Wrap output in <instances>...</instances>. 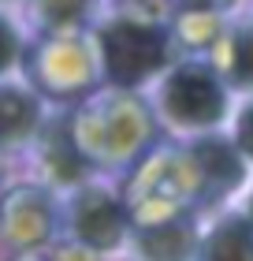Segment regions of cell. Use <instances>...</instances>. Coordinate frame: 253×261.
I'll use <instances>...</instances> for the list:
<instances>
[{
  "mask_svg": "<svg viewBox=\"0 0 253 261\" xmlns=\"http://www.w3.org/2000/svg\"><path fill=\"white\" fill-rule=\"evenodd\" d=\"M86 11V0H34V19H41L49 30L75 27Z\"/></svg>",
  "mask_w": 253,
  "mask_h": 261,
  "instance_id": "obj_13",
  "label": "cell"
},
{
  "mask_svg": "<svg viewBox=\"0 0 253 261\" xmlns=\"http://www.w3.org/2000/svg\"><path fill=\"white\" fill-rule=\"evenodd\" d=\"M186 153H190V161H194V168H198V179H201V209L212 205V201L231 198L249 175L246 153L235 146V138L216 135V130L194 135Z\"/></svg>",
  "mask_w": 253,
  "mask_h": 261,
  "instance_id": "obj_5",
  "label": "cell"
},
{
  "mask_svg": "<svg viewBox=\"0 0 253 261\" xmlns=\"http://www.w3.org/2000/svg\"><path fill=\"white\" fill-rule=\"evenodd\" d=\"M175 11H194V15H223L238 0H172Z\"/></svg>",
  "mask_w": 253,
  "mask_h": 261,
  "instance_id": "obj_16",
  "label": "cell"
},
{
  "mask_svg": "<svg viewBox=\"0 0 253 261\" xmlns=\"http://www.w3.org/2000/svg\"><path fill=\"white\" fill-rule=\"evenodd\" d=\"M198 257H249L253 261V220L242 213H223L198 239Z\"/></svg>",
  "mask_w": 253,
  "mask_h": 261,
  "instance_id": "obj_12",
  "label": "cell"
},
{
  "mask_svg": "<svg viewBox=\"0 0 253 261\" xmlns=\"http://www.w3.org/2000/svg\"><path fill=\"white\" fill-rule=\"evenodd\" d=\"M209 53H212V67L223 75L227 86L253 93V19L220 30Z\"/></svg>",
  "mask_w": 253,
  "mask_h": 261,
  "instance_id": "obj_7",
  "label": "cell"
},
{
  "mask_svg": "<svg viewBox=\"0 0 253 261\" xmlns=\"http://www.w3.org/2000/svg\"><path fill=\"white\" fill-rule=\"evenodd\" d=\"M4 239L15 246H38L52 231V198L41 187H15L0 209Z\"/></svg>",
  "mask_w": 253,
  "mask_h": 261,
  "instance_id": "obj_6",
  "label": "cell"
},
{
  "mask_svg": "<svg viewBox=\"0 0 253 261\" xmlns=\"http://www.w3.org/2000/svg\"><path fill=\"white\" fill-rule=\"evenodd\" d=\"M71 135H75V146L82 149L86 161L123 164V161H134L138 149L146 146L149 112L130 90L108 93V97L93 101L86 112H78Z\"/></svg>",
  "mask_w": 253,
  "mask_h": 261,
  "instance_id": "obj_3",
  "label": "cell"
},
{
  "mask_svg": "<svg viewBox=\"0 0 253 261\" xmlns=\"http://www.w3.org/2000/svg\"><path fill=\"white\" fill-rule=\"evenodd\" d=\"M71 34H52V41L41 49V64H56V71H41L45 75V86L52 93H67V90H78L90 82V64L97 60V49L93 56L82 49V41H67Z\"/></svg>",
  "mask_w": 253,
  "mask_h": 261,
  "instance_id": "obj_8",
  "label": "cell"
},
{
  "mask_svg": "<svg viewBox=\"0 0 253 261\" xmlns=\"http://www.w3.org/2000/svg\"><path fill=\"white\" fill-rule=\"evenodd\" d=\"M227 97H231V86L212 64L201 60L172 64L156 86V116L172 130L201 135V130L223 127V120L231 116Z\"/></svg>",
  "mask_w": 253,
  "mask_h": 261,
  "instance_id": "obj_2",
  "label": "cell"
},
{
  "mask_svg": "<svg viewBox=\"0 0 253 261\" xmlns=\"http://www.w3.org/2000/svg\"><path fill=\"white\" fill-rule=\"evenodd\" d=\"M38 142H41V164H45V172H49L52 183H60V187L82 183V175H86V157H82V149L75 146V135H71V127L64 120L41 127Z\"/></svg>",
  "mask_w": 253,
  "mask_h": 261,
  "instance_id": "obj_9",
  "label": "cell"
},
{
  "mask_svg": "<svg viewBox=\"0 0 253 261\" xmlns=\"http://www.w3.org/2000/svg\"><path fill=\"white\" fill-rule=\"evenodd\" d=\"M67 217H71L75 239L82 246H90L93 254H108V250H116V246L127 239L130 213L123 209V201H119L112 191H104L97 183H75Z\"/></svg>",
  "mask_w": 253,
  "mask_h": 261,
  "instance_id": "obj_4",
  "label": "cell"
},
{
  "mask_svg": "<svg viewBox=\"0 0 253 261\" xmlns=\"http://www.w3.org/2000/svg\"><path fill=\"white\" fill-rule=\"evenodd\" d=\"M172 30L156 27V19H138V15H112L101 22L93 49L104 79L119 90H138L146 82L160 79L172 67Z\"/></svg>",
  "mask_w": 253,
  "mask_h": 261,
  "instance_id": "obj_1",
  "label": "cell"
},
{
  "mask_svg": "<svg viewBox=\"0 0 253 261\" xmlns=\"http://www.w3.org/2000/svg\"><path fill=\"white\" fill-rule=\"evenodd\" d=\"M41 130V101L26 86H0V146H22Z\"/></svg>",
  "mask_w": 253,
  "mask_h": 261,
  "instance_id": "obj_11",
  "label": "cell"
},
{
  "mask_svg": "<svg viewBox=\"0 0 253 261\" xmlns=\"http://www.w3.org/2000/svg\"><path fill=\"white\" fill-rule=\"evenodd\" d=\"M19 60V34H15V27L0 15V75L4 71H11V64Z\"/></svg>",
  "mask_w": 253,
  "mask_h": 261,
  "instance_id": "obj_15",
  "label": "cell"
},
{
  "mask_svg": "<svg viewBox=\"0 0 253 261\" xmlns=\"http://www.w3.org/2000/svg\"><path fill=\"white\" fill-rule=\"evenodd\" d=\"M246 217L253 220V194H249V201H246Z\"/></svg>",
  "mask_w": 253,
  "mask_h": 261,
  "instance_id": "obj_17",
  "label": "cell"
},
{
  "mask_svg": "<svg viewBox=\"0 0 253 261\" xmlns=\"http://www.w3.org/2000/svg\"><path fill=\"white\" fill-rule=\"evenodd\" d=\"M198 239L201 235L194 231L190 217L153 220L134 231V246L142 257H190V254H198Z\"/></svg>",
  "mask_w": 253,
  "mask_h": 261,
  "instance_id": "obj_10",
  "label": "cell"
},
{
  "mask_svg": "<svg viewBox=\"0 0 253 261\" xmlns=\"http://www.w3.org/2000/svg\"><path fill=\"white\" fill-rule=\"evenodd\" d=\"M235 146L246 153V161H253V97L238 105V112H235Z\"/></svg>",
  "mask_w": 253,
  "mask_h": 261,
  "instance_id": "obj_14",
  "label": "cell"
}]
</instances>
